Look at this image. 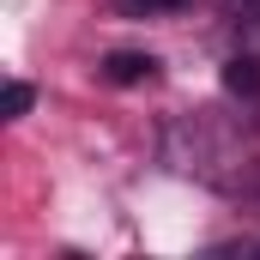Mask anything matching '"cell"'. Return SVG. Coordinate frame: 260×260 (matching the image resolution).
Here are the masks:
<instances>
[{
  "label": "cell",
  "instance_id": "6da1fadb",
  "mask_svg": "<svg viewBox=\"0 0 260 260\" xmlns=\"http://www.w3.org/2000/svg\"><path fill=\"white\" fill-rule=\"evenodd\" d=\"M97 73H103L109 85H145V79L157 73V61H151V55H139V49H115V55H103V61H97Z\"/></svg>",
  "mask_w": 260,
  "mask_h": 260
},
{
  "label": "cell",
  "instance_id": "5b68a950",
  "mask_svg": "<svg viewBox=\"0 0 260 260\" xmlns=\"http://www.w3.org/2000/svg\"><path fill=\"white\" fill-rule=\"evenodd\" d=\"M236 6H248V12H254V18H260V0H236Z\"/></svg>",
  "mask_w": 260,
  "mask_h": 260
},
{
  "label": "cell",
  "instance_id": "277c9868",
  "mask_svg": "<svg viewBox=\"0 0 260 260\" xmlns=\"http://www.w3.org/2000/svg\"><path fill=\"white\" fill-rule=\"evenodd\" d=\"M6 115H12V121H18V115H30V85H24V79H12V85H6Z\"/></svg>",
  "mask_w": 260,
  "mask_h": 260
},
{
  "label": "cell",
  "instance_id": "7a4b0ae2",
  "mask_svg": "<svg viewBox=\"0 0 260 260\" xmlns=\"http://www.w3.org/2000/svg\"><path fill=\"white\" fill-rule=\"evenodd\" d=\"M224 91H236V97H254L260 91V61L254 55H236V61L224 67Z\"/></svg>",
  "mask_w": 260,
  "mask_h": 260
},
{
  "label": "cell",
  "instance_id": "3957f363",
  "mask_svg": "<svg viewBox=\"0 0 260 260\" xmlns=\"http://www.w3.org/2000/svg\"><path fill=\"white\" fill-rule=\"evenodd\" d=\"M127 18H164V12H182L188 0H115Z\"/></svg>",
  "mask_w": 260,
  "mask_h": 260
}]
</instances>
